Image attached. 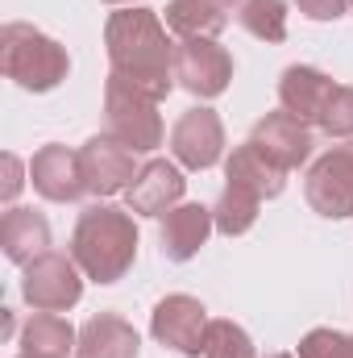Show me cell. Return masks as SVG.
I'll return each instance as SVG.
<instances>
[{
    "instance_id": "obj_26",
    "label": "cell",
    "mask_w": 353,
    "mask_h": 358,
    "mask_svg": "<svg viewBox=\"0 0 353 358\" xmlns=\"http://www.w3.org/2000/svg\"><path fill=\"white\" fill-rule=\"evenodd\" d=\"M295 4H299V13L312 17V21H337L350 0H295Z\"/></svg>"
},
{
    "instance_id": "obj_25",
    "label": "cell",
    "mask_w": 353,
    "mask_h": 358,
    "mask_svg": "<svg viewBox=\"0 0 353 358\" xmlns=\"http://www.w3.org/2000/svg\"><path fill=\"white\" fill-rule=\"evenodd\" d=\"M299 358H353V334L312 329V334L299 342Z\"/></svg>"
},
{
    "instance_id": "obj_8",
    "label": "cell",
    "mask_w": 353,
    "mask_h": 358,
    "mask_svg": "<svg viewBox=\"0 0 353 358\" xmlns=\"http://www.w3.org/2000/svg\"><path fill=\"white\" fill-rule=\"evenodd\" d=\"M208 308L195 300V296H167V300H158L154 304V313H150V334L167 346V350H175V355H204V342H208Z\"/></svg>"
},
{
    "instance_id": "obj_20",
    "label": "cell",
    "mask_w": 353,
    "mask_h": 358,
    "mask_svg": "<svg viewBox=\"0 0 353 358\" xmlns=\"http://www.w3.org/2000/svg\"><path fill=\"white\" fill-rule=\"evenodd\" d=\"M163 13L167 29H175L179 38H216L229 25V13L212 0H171Z\"/></svg>"
},
{
    "instance_id": "obj_16",
    "label": "cell",
    "mask_w": 353,
    "mask_h": 358,
    "mask_svg": "<svg viewBox=\"0 0 353 358\" xmlns=\"http://www.w3.org/2000/svg\"><path fill=\"white\" fill-rule=\"evenodd\" d=\"M0 246H4L8 263L29 267L33 259H42L50 250V221L38 208H8L0 221Z\"/></svg>"
},
{
    "instance_id": "obj_24",
    "label": "cell",
    "mask_w": 353,
    "mask_h": 358,
    "mask_svg": "<svg viewBox=\"0 0 353 358\" xmlns=\"http://www.w3.org/2000/svg\"><path fill=\"white\" fill-rule=\"evenodd\" d=\"M320 129L329 138H353V88L350 84H337L329 104H324V117H320Z\"/></svg>"
},
{
    "instance_id": "obj_30",
    "label": "cell",
    "mask_w": 353,
    "mask_h": 358,
    "mask_svg": "<svg viewBox=\"0 0 353 358\" xmlns=\"http://www.w3.org/2000/svg\"><path fill=\"white\" fill-rule=\"evenodd\" d=\"M266 358H295V355H266Z\"/></svg>"
},
{
    "instance_id": "obj_9",
    "label": "cell",
    "mask_w": 353,
    "mask_h": 358,
    "mask_svg": "<svg viewBox=\"0 0 353 358\" xmlns=\"http://www.w3.org/2000/svg\"><path fill=\"white\" fill-rule=\"evenodd\" d=\"M171 155L187 171H208L225 155V125L212 108H187L171 129Z\"/></svg>"
},
{
    "instance_id": "obj_21",
    "label": "cell",
    "mask_w": 353,
    "mask_h": 358,
    "mask_svg": "<svg viewBox=\"0 0 353 358\" xmlns=\"http://www.w3.org/2000/svg\"><path fill=\"white\" fill-rule=\"evenodd\" d=\"M258 208H262V200H258L254 192L225 183L220 200L212 204V225H216V234H225V238H241V234H250V229H254Z\"/></svg>"
},
{
    "instance_id": "obj_5",
    "label": "cell",
    "mask_w": 353,
    "mask_h": 358,
    "mask_svg": "<svg viewBox=\"0 0 353 358\" xmlns=\"http://www.w3.org/2000/svg\"><path fill=\"white\" fill-rule=\"evenodd\" d=\"M21 296L38 313H67V308H75L80 296H84L80 263L67 259V255L46 250L42 259H33L25 267V275H21Z\"/></svg>"
},
{
    "instance_id": "obj_31",
    "label": "cell",
    "mask_w": 353,
    "mask_h": 358,
    "mask_svg": "<svg viewBox=\"0 0 353 358\" xmlns=\"http://www.w3.org/2000/svg\"><path fill=\"white\" fill-rule=\"evenodd\" d=\"M21 358H33V355H21Z\"/></svg>"
},
{
    "instance_id": "obj_18",
    "label": "cell",
    "mask_w": 353,
    "mask_h": 358,
    "mask_svg": "<svg viewBox=\"0 0 353 358\" xmlns=\"http://www.w3.org/2000/svg\"><path fill=\"white\" fill-rule=\"evenodd\" d=\"M137 329L117 317V313H100L80 329V358H137Z\"/></svg>"
},
{
    "instance_id": "obj_32",
    "label": "cell",
    "mask_w": 353,
    "mask_h": 358,
    "mask_svg": "<svg viewBox=\"0 0 353 358\" xmlns=\"http://www.w3.org/2000/svg\"><path fill=\"white\" fill-rule=\"evenodd\" d=\"M350 4H353V0H350Z\"/></svg>"
},
{
    "instance_id": "obj_29",
    "label": "cell",
    "mask_w": 353,
    "mask_h": 358,
    "mask_svg": "<svg viewBox=\"0 0 353 358\" xmlns=\"http://www.w3.org/2000/svg\"><path fill=\"white\" fill-rule=\"evenodd\" d=\"M104 4H133V0H104Z\"/></svg>"
},
{
    "instance_id": "obj_27",
    "label": "cell",
    "mask_w": 353,
    "mask_h": 358,
    "mask_svg": "<svg viewBox=\"0 0 353 358\" xmlns=\"http://www.w3.org/2000/svg\"><path fill=\"white\" fill-rule=\"evenodd\" d=\"M17 192H21V159L4 155V200H13Z\"/></svg>"
},
{
    "instance_id": "obj_22",
    "label": "cell",
    "mask_w": 353,
    "mask_h": 358,
    "mask_svg": "<svg viewBox=\"0 0 353 358\" xmlns=\"http://www.w3.org/2000/svg\"><path fill=\"white\" fill-rule=\"evenodd\" d=\"M237 21L262 42H287V4L283 0H241Z\"/></svg>"
},
{
    "instance_id": "obj_15",
    "label": "cell",
    "mask_w": 353,
    "mask_h": 358,
    "mask_svg": "<svg viewBox=\"0 0 353 358\" xmlns=\"http://www.w3.org/2000/svg\"><path fill=\"white\" fill-rule=\"evenodd\" d=\"M333 88H337V84H333L324 71L295 63V67H287V71L278 76V104H283L291 117H299V121H308V125H320Z\"/></svg>"
},
{
    "instance_id": "obj_6",
    "label": "cell",
    "mask_w": 353,
    "mask_h": 358,
    "mask_svg": "<svg viewBox=\"0 0 353 358\" xmlns=\"http://www.w3.org/2000/svg\"><path fill=\"white\" fill-rule=\"evenodd\" d=\"M303 196L329 221L353 217V138L341 142V146H333V150H324L312 163L308 183H303Z\"/></svg>"
},
{
    "instance_id": "obj_23",
    "label": "cell",
    "mask_w": 353,
    "mask_h": 358,
    "mask_svg": "<svg viewBox=\"0 0 353 358\" xmlns=\"http://www.w3.org/2000/svg\"><path fill=\"white\" fill-rule=\"evenodd\" d=\"M204 358H258V355H254V342H250V334H246L237 321H225V317H216V321L208 325Z\"/></svg>"
},
{
    "instance_id": "obj_1",
    "label": "cell",
    "mask_w": 353,
    "mask_h": 358,
    "mask_svg": "<svg viewBox=\"0 0 353 358\" xmlns=\"http://www.w3.org/2000/svg\"><path fill=\"white\" fill-rule=\"evenodd\" d=\"M104 46L112 76L129 80L133 88L150 92L154 100L175 88V50L167 42V21L150 8H121L104 25Z\"/></svg>"
},
{
    "instance_id": "obj_14",
    "label": "cell",
    "mask_w": 353,
    "mask_h": 358,
    "mask_svg": "<svg viewBox=\"0 0 353 358\" xmlns=\"http://www.w3.org/2000/svg\"><path fill=\"white\" fill-rule=\"evenodd\" d=\"M212 229H216V225H212V208H204V204H175V208L163 217V229H158L163 259H167V263H187V259H195Z\"/></svg>"
},
{
    "instance_id": "obj_7",
    "label": "cell",
    "mask_w": 353,
    "mask_h": 358,
    "mask_svg": "<svg viewBox=\"0 0 353 358\" xmlns=\"http://www.w3.org/2000/svg\"><path fill=\"white\" fill-rule=\"evenodd\" d=\"M175 80L200 100H212L229 88L233 80V59L220 42L212 38H183L175 46Z\"/></svg>"
},
{
    "instance_id": "obj_17",
    "label": "cell",
    "mask_w": 353,
    "mask_h": 358,
    "mask_svg": "<svg viewBox=\"0 0 353 358\" xmlns=\"http://www.w3.org/2000/svg\"><path fill=\"white\" fill-rule=\"evenodd\" d=\"M225 179H229L233 187L254 192L258 200H274V196L287 187V171H283L274 159H266L254 142L233 146V155H229V163H225Z\"/></svg>"
},
{
    "instance_id": "obj_12",
    "label": "cell",
    "mask_w": 353,
    "mask_h": 358,
    "mask_svg": "<svg viewBox=\"0 0 353 358\" xmlns=\"http://www.w3.org/2000/svg\"><path fill=\"white\" fill-rule=\"evenodd\" d=\"M250 142L262 150L266 159H274L283 171H295V167H303L312 159V125L299 121V117H291L287 108L266 113L262 121L254 125Z\"/></svg>"
},
{
    "instance_id": "obj_19",
    "label": "cell",
    "mask_w": 353,
    "mask_h": 358,
    "mask_svg": "<svg viewBox=\"0 0 353 358\" xmlns=\"http://www.w3.org/2000/svg\"><path fill=\"white\" fill-rule=\"evenodd\" d=\"M80 346V334L71 329L67 317L59 313H33L29 325L21 329V355L33 358H67Z\"/></svg>"
},
{
    "instance_id": "obj_13",
    "label": "cell",
    "mask_w": 353,
    "mask_h": 358,
    "mask_svg": "<svg viewBox=\"0 0 353 358\" xmlns=\"http://www.w3.org/2000/svg\"><path fill=\"white\" fill-rule=\"evenodd\" d=\"M183 187H187V179H183V171H179L175 163L150 159V163H142L137 179L125 192L129 213L133 217H167L179 200H183Z\"/></svg>"
},
{
    "instance_id": "obj_3",
    "label": "cell",
    "mask_w": 353,
    "mask_h": 358,
    "mask_svg": "<svg viewBox=\"0 0 353 358\" xmlns=\"http://www.w3.org/2000/svg\"><path fill=\"white\" fill-rule=\"evenodd\" d=\"M0 67L4 76L25 92H50L59 88L71 71V59L67 50L46 38L42 29L25 25V21H8L0 29Z\"/></svg>"
},
{
    "instance_id": "obj_2",
    "label": "cell",
    "mask_w": 353,
    "mask_h": 358,
    "mask_svg": "<svg viewBox=\"0 0 353 358\" xmlns=\"http://www.w3.org/2000/svg\"><path fill=\"white\" fill-rule=\"evenodd\" d=\"M71 259L96 283H117L137 259V221L129 208L91 204L80 213L71 234Z\"/></svg>"
},
{
    "instance_id": "obj_28",
    "label": "cell",
    "mask_w": 353,
    "mask_h": 358,
    "mask_svg": "<svg viewBox=\"0 0 353 358\" xmlns=\"http://www.w3.org/2000/svg\"><path fill=\"white\" fill-rule=\"evenodd\" d=\"M212 4H220V8L229 13V8H233V4H241V0H212Z\"/></svg>"
},
{
    "instance_id": "obj_4",
    "label": "cell",
    "mask_w": 353,
    "mask_h": 358,
    "mask_svg": "<svg viewBox=\"0 0 353 358\" xmlns=\"http://www.w3.org/2000/svg\"><path fill=\"white\" fill-rule=\"evenodd\" d=\"M104 125L108 138L125 142L129 150H158L163 146V117H158V100L150 92L133 88L121 76H108L104 88Z\"/></svg>"
},
{
    "instance_id": "obj_10",
    "label": "cell",
    "mask_w": 353,
    "mask_h": 358,
    "mask_svg": "<svg viewBox=\"0 0 353 358\" xmlns=\"http://www.w3.org/2000/svg\"><path fill=\"white\" fill-rule=\"evenodd\" d=\"M80 163H84V179H88L91 196H117V192H129V183L137 179V150H129L125 142L117 138H88L84 150H80Z\"/></svg>"
},
{
    "instance_id": "obj_11",
    "label": "cell",
    "mask_w": 353,
    "mask_h": 358,
    "mask_svg": "<svg viewBox=\"0 0 353 358\" xmlns=\"http://www.w3.org/2000/svg\"><path fill=\"white\" fill-rule=\"evenodd\" d=\"M29 179H33V192L54 200V204H71L88 192V179H84V163H80V150H67L59 142L42 146L33 159H29Z\"/></svg>"
}]
</instances>
